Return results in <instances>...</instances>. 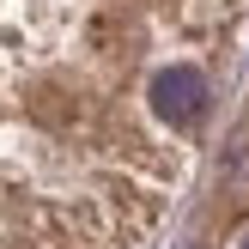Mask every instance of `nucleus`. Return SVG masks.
<instances>
[{"mask_svg":"<svg viewBox=\"0 0 249 249\" xmlns=\"http://www.w3.org/2000/svg\"><path fill=\"white\" fill-rule=\"evenodd\" d=\"M249 67V0H0V249H158Z\"/></svg>","mask_w":249,"mask_h":249,"instance_id":"obj_1","label":"nucleus"}]
</instances>
